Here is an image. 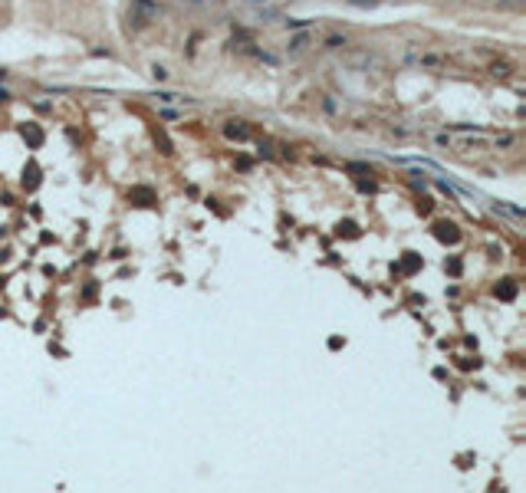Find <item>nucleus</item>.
Returning a JSON list of instances; mask_svg holds the SVG:
<instances>
[{
	"instance_id": "obj_1",
	"label": "nucleus",
	"mask_w": 526,
	"mask_h": 493,
	"mask_svg": "<svg viewBox=\"0 0 526 493\" xmlns=\"http://www.w3.org/2000/svg\"><path fill=\"white\" fill-rule=\"evenodd\" d=\"M421 266H424L421 253H411V250H408V253H401V263H398V266H392V276H401V273L411 276V273H418Z\"/></svg>"
},
{
	"instance_id": "obj_2",
	"label": "nucleus",
	"mask_w": 526,
	"mask_h": 493,
	"mask_svg": "<svg viewBox=\"0 0 526 493\" xmlns=\"http://www.w3.org/2000/svg\"><path fill=\"white\" fill-rule=\"evenodd\" d=\"M431 230H434V237H438L441 243H457V240H461V230H457L454 220H438Z\"/></svg>"
},
{
	"instance_id": "obj_3",
	"label": "nucleus",
	"mask_w": 526,
	"mask_h": 493,
	"mask_svg": "<svg viewBox=\"0 0 526 493\" xmlns=\"http://www.w3.org/2000/svg\"><path fill=\"white\" fill-rule=\"evenodd\" d=\"M128 201H132L135 207H151V204L158 201V194L148 188V184H135V188L128 191Z\"/></svg>"
},
{
	"instance_id": "obj_4",
	"label": "nucleus",
	"mask_w": 526,
	"mask_h": 493,
	"mask_svg": "<svg viewBox=\"0 0 526 493\" xmlns=\"http://www.w3.org/2000/svg\"><path fill=\"white\" fill-rule=\"evenodd\" d=\"M517 293H520L517 280H500V283L494 286V296L503 299V303H513V299H517Z\"/></svg>"
},
{
	"instance_id": "obj_5",
	"label": "nucleus",
	"mask_w": 526,
	"mask_h": 493,
	"mask_svg": "<svg viewBox=\"0 0 526 493\" xmlns=\"http://www.w3.org/2000/svg\"><path fill=\"white\" fill-rule=\"evenodd\" d=\"M224 135H227L230 141H250V128H247L244 122H237V118H230L227 125H224Z\"/></svg>"
},
{
	"instance_id": "obj_6",
	"label": "nucleus",
	"mask_w": 526,
	"mask_h": 493,
	"mask_svg": "<svg viewBox=\"0 0 526 493\" xmlns=\"http://www.w3.org/2000/svg\"><path fill=\"white\" fill-rule=\"evenodd\" d=\"M20 135L26 138V145H30V148H39V145H43V128H39L36 122H26V125L20 128Z\"/></svg>"
},
{
	"instance_id": "obj_7",
	"label": "nucleus",
	"mask_w": 526,
	"mask_h": 493,
	"mask_svg": "<svg viewBox=\"0 0 526 493\" xmlns=\"http://www.w3.org/2000/svg\"><path fill=\"white\" fill-rule=\"evenodd\" d=\"M411 63L424 66V69H441V66H444V56H438V53H421V56H415Z\"/></svg>"
},
{
	"instance_id": "obj_8",
	"label": "nucleus",
	"mask_w": 526,
	"mask_h": 493,
	"mask_svg": "<svg viewBox=\"0 0 526 493\" xmlns=\"http://www.w3.org/2000/svg\"><path fill=\"white\" fill-rule=\"evenodd\" d=\"M23 188H26V191H36V188H39V168H36L33 161L23 168Z\"/></svg>"
},
{
	"instance_id": "obj_9",
	"label": "nucleus",
	"mask_w": 526,
	"mask_h": 493,
	"mask_svg": "<svg viewBox=\"0 0 526 493\" xmlns=\"http://www.w3.org/2000/svg\"><path fill=\"white\" fill-rule=\"evenodd\" d=\"M336 234H339V237H346V240H359L362 230H359V224H355V220H342V224L336 227Z\"/></svg>"
},
{
	"instance_id": "obj_10",
	"label": "nucleus",
	"mask_w": 526,
	"mask_h": 493,
	"mask_svg": "<svg viewBox=\"0 0 526 493\" xmlns=\"http://www.w3.org/2000/svg\"><path fill=\"white\" fill-rule=\"evenodd\" d=\"M306 46H309V33H299V36H293V39H290V53H293V56L303 53Z\"/></svg>"
},
{
	"instance_id": "obj_11",
	"label": "nucleus",
	"mask_w": 526,
	"mask_h": 493,
	"mask_svg": "<svg viewBox=\"0 0 526 493\" xmlns=\"http://www.w3.org/2000/svg\"><path fill=\"white\" fill-rule=\"evenodd\" d=\"M155 145H158V151H161V155H171V151H174V148H171V141H168V135H165V132H158V128H155Z\"/></svg>"
},
{
	"instance_id": "obj_12",
	"label": "nucleus",
	"mask_w": 526,
	"mask_h": 493,
	"mask_svg": "<svg viewBox=\"0 0 526 493\" xmlns=\"http://www.w3.org/2000/svg\"><path fill=\"white\" fill-rule=\"evenodd\" d=\"M490 72H494V76H503V79H507V76L513 72V66H510V63H494V66H490Z\"/></svg>"
},
{
	"instance_id": "obj_13",
	"label": "nucleus",
	"mask_w": 526,
	"mask_h": 493,
	"mask_svg": "<svg viewBox=\"0 0 526 493\" xmlns=\"http://www.w3.org/2000/svg\"><path fill=\"white\" fill-rule=\"evenodd\" d=\"M346 43H349V39H346V36H339V33L326 36V46H329V49H339V46H346Z\"/></svg>"
},
{
	"instance_id": "obj_14",
	"label": "nucleus",
	"mask_w": 526,
	"mask_h": 493,
	"mask_svg": "<svg viewBox=\"0 0 526 493\" xmlns=\"http://www.w3.org/2000/svg\"><path fill=\"white\" fill-rule=\"evenodd\" d=\"M444 270H448L451 276H461V260H457V257H451L448 263H444Z\"/></svg>"
},
{
	"instance_id": "obj_15",
	"label": "nucleus",
	"mask_w": 526,
	"mask_h": 493,
	"mask_svg": "<svg viewBox=\"0 0 526 493\" xmlns=\"http://www.w3.org/2000/svg\"><path fill=\"white\" fill-rule=\"evenodd\" d=\"M359 191H369V194H375V191H378V184H375V181H365V178H359Z\"/></svg>"
},
{
	"instance_id": "obj_16",
	"label": "nucleus",
	"mask_w": 526,
	"mask_h": 493,
	"mask_svg": "<svg viewBox=\"0 0 526 493\" xmlns=\"http://www.w3.org/2000/svg\"><path fill=\"white\" fill-rule=\"evenodd\" d=\"M431 207H434L431 197H421V201H418V211H421V214H431Z\"/></svg>"
},
{
	"instance_id": "obj_17",
	"label": "nucleus",
	"mask_w": 526,
	"mask_h": 493,
	"mask_svg": "<svg viewBox=\"0 0 526 493\" xmlns=\"http://www.w3.org/2000/svg\"><path fill=\"white\" fill-rule=\"evenodd\" d=\"M237 168H240V171H250V168H253V158H247V155L237 158Z\"/></svg>"
},
{
	"instance_id": "obj_18",
	"label": "nucleus",
	"mask_w": 526,
	"mask_h": 493,
	"mask_svg": "<svg viewBox=\"0 0 526 493\" xmlns=\"http://www.w3.org/2000/svg\"><path fill=\"white\" fill-rule=\"evenodd\" d=\"M95 290H99L95 283H86V286H82V299H92V296H95Z\"/></svg>"
},
{
	"instance_id": "obj_19",
	"label": "nucleus",
	"mask_w": 526,
	"mask_h": 493,
	"mask_svg": "<svg viewBox=\"0 0 526 493\" xmlns=\"http://www.w3.org/2000/svg\"><path fill=\"white\" fill-rule=\"evenodd\" d=\"M457 365H461V368H464V372H467V368H477V365H480V362H477V359H474V362H471V359H461V362H457Z\"/></svg>"
},
{
	"instance_id": "obj_20",
	"label": "nucleus",
	"mask_w": 526,
	"mask_h": 493,
	"mask_svg": "<svg viewBox=\"0 0 526 493\" xmlns=\"http://www.w3.org/2000/svg\"><path fill=\"white\" fill-rule=\"evenodd\" d=\"M260 158H273V148H270V145H263V141H260Z\"/></svg>"
},
{
	"instance_id": "obj_21",
	"label": "nucleus",
	"mask_w": 526,
	"mask_h": 493,
	"mask_svg": "<svg viewBox=\"0 0 526 493\" xmlns=\"http://www.w3.org/2000/svg\"><path fill=\"white\" fill-rule=\"evenodd\" d=\"M3 99H7V89H0V102H3Z\"/></svg>"
},
{
	"instance_id": "obj_22",
	"label": "nucleus",
	"mask_w": 526,
	"mask_h": 493,
	"mask_svg": "<svg viewBox=\"0 0 526 493\" xmlns=\"http://www.w3.org/2000/svg\"><path fill=\"white\" fill-rule=\"evenodd\" d=\"M3 72H7V69H0V79H3Z\"/></svg>"
}]
</instances>
